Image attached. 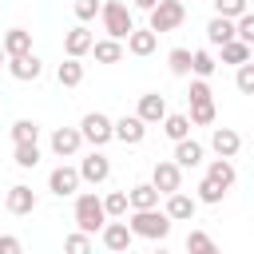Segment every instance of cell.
<instances>
[{"label": "cell", "instance_id": "obj_1", "mask_svg": "<svg viewBox=\"0 0 254 254\" xmlns=\"http://www.w3.org/2000/svg\"><path fill=\"white\" fill-rule=\"evenodd\" d=\"M127 226H131V234L135 238H147V242H163L167 234H171V214L167 210H159V206H147V210H131V218H127Z\"/></svg>", "mask_w": 254, "mask_h": 254}, {"label": "cell", "instance_id": "obj_2", "mask_svg": "<svg viewBox=\"0 0 254 254\" xmlns=\"http://www.w3.org/2000/svg\"><path fill=\"white\" fill-rule=\"evenodd\" d=\"M107 222V210H103V198L95 190H75V226L87 230V234H99Z\"/></svg>", "mask_w": 254, "mask_h": 254}, {"label": "cell", "instance_id": "obj_3", "mask_svg": "<svg viewBox=\"0 0 254 254\" xmlns=\"http://www.w3.org/2000/svg\"><path fill=\"white\" fill-rule=\"evenodd\" d=\"M99 20H103V32H107L111 40H127V36H131V28H135V20H131V8H127L123 0H103V8H99Z\"/></svg>", "mask_w": 254, "mask_h": 254}, {"label": "cell", "instance_id": "obj_4", "mask_svg": "<svg viewBox=\"0 0 254 254\" xmlns=\"http://www.w3.org/2000/svg\"><path fill=\"white\" fill-rule=\"evenodd\" d=\"M79 135H83V143H91V147H107V143L115 139V119L103 115V111H87V115L79 119Z\"/></svg>", "mask_w": 254, "mask_h": 254}, {"label": "cell", "instance_id": "obj_5", "mask_svg": "<svg viewBox=\"0 0 254 254\" xmlns=\"http://www.w3.org/2000/svg\"><path fill=\"white\" fill-rule=\"evenodd\" d=\"M183 20H187V4H183V0H159V4L151 8V20H147V28L163 36V32H175Z\"/></svg>", "mask_w": 254, "mask_h": 254}, {"label": "cell", "instance_id": "obj_6", "mask_svg": "<svg viewBox=\"0 0 254 254\" xmlns=\"http://www.w3.org/2000/svg\"><path fill=\"white\" fill-rule=\"evenodd\" d=\"M79 167H67V163H60V167H52V175H48V190L56 194V198H71L75 190H79Z\"/></svg>", "mask_w": 254, "mask_h": 254}, {"label": "cell", "instance_id": "obj_7", "mask_svg": "<svg viewBox=\"0 0 254 254\" xmlns=\"http://www.w3.org/2000/svg\"><path fill=\"white\" fill-rule=\"evenodd\" d=\"M8 75L20 79V83H36L44 75V60L36 52H24V56H8Z\"/></svg>", "mask_w": 254, "mask_h": 254}, {"label": "cell", "instance_id": "obj_8", "mask_svg": "<svg viewBox=\"0 0 254 254\" xmlns=\"http://www.w3.org/2000/svg\"><path fill=\"white\" fill-rule=\"evenodd\" d=\"M48 143H52V155L56 159H75L79 147H83V135H79V127H56Z\"/></svg>", "mask_w": 254, "mask_h": 254}, {"label": "cell", "instance_id": "obj_9", "mask_svg": "<svg viewBox=\"0 0 254 254\" xmlns=\"http://www.w3.org/2000/svg\"><path fill=\"white\" fill-rule=\"evenodd\" d=\"M79 179H83V183H91V187L107 183V179H111V159H107L99 147H91V155L79 163Z\"/></svg>", "mask_w": 254, "mask_h": 254}, {"label": "cell", "instance_id": "obj_10", "mask_svg": "<svg viewBox=\"0 0 254 254\" xmlns=\"http://www.w3.org/2000/svg\"><path fill=\"white\" fill-rule=\"evenodd\" d=\"M151 183L159 187V194H171V190L183 187V167H179L175 159H159V163L151 167Z\"/></svg>", "mask_w": 254, "mask_h": 254}, {"label": "cell", "instance_id": "obj_11", "mask_svg": "<svg viewBox=\"0 0 254 254\" xmlns=\"http://www.w3.org/2000/svg\"><path fill=\"white\" fill-rule=\"evenodd\" d=\"M167 202H163V210L171 214V222H190L194 218V210H198V198L194 194H187L183 187L179 190H171V194H163Z\"/></svg>", "mask_w": 254, "mask_h": 254}, {"label": "cell", "instance_id": "obj_12", "mask_svg": "<svg viewBox=\"0 0 254 254\" xmlns=\"http://www.w3.org/2000/svg\"><path fill=\"white\" fill-rule=\"evenodd\" d=\"M99 242H103L107 250L123 254V250H131L135 234H131V226H127V222H119V218H107V222H103V230H99Z\"/></svg>", "mask_w": 254, "mask_h": 254}, {"label": "cell", "instance_id": "obj_13", "mask_svg": "<svg viewBox=\"0 0 254 254\" xmlns=\"http://www.w3.org/2000/svg\"><path fill=\"white\" fill-rule=\"evenodd\" d=\"M115 139H119L123 147H139V143L147 139V123H143L139 115H119V119H115Z\"/></svg>", "mask_w": 254, "mask_h": 254}, {"label": "cell", "instance_id": "obj_14", "mask_svg": "<svg viewBox=\"0 0 254 254\" xmlns=\"http://www.w3.org/2000/svg\"><path fill=\"white\" fill-rule=\"evenodd\" d=\"M36 190L28 187V183H16V187H8V194H4V206H8V214H32L36 210Z\"/></svg>", "mask_w": 254, "mask_h": 254}, {"label": "cell", "instance_id": "obj_15", "mask_svg": "<svg viewBox=\"0 0 254 254\" xmlns=\"http://www.w3.org/2000/svg\"><path fill=\"white\" fill-rule=\"evenodd\" d=\"M91 44H95V36L87 32V24H75V28H67V32H64V56L83 60V56L91 52Z\"/></svg>", "mask_w": 254, "mask_h": 254}, {"label": "cell", "instance_id": "obj_16", "mask_svg": "<svg viewBox=\"0 0 254 254\" xmlns=\"http://www.w3.org/2000/svg\"><path fill=\"white\" fill-rule=\"evenodd\" d=\"M210 151L222 155V159H234V155L242 151V135H238L234 127H214V131H210Z\"/></svg>", "mask_w": 254, "mask_h": 254}, {"label": "cell", "instance_id": "obj_17", "mask_svg": "<svg viewBox=\"0 0 254 254\" xmlns=\"http://www.w3.org/2000/svg\"><path fill=\"white\" fill-rule=\"evenodd\" d=\"M202 159H206V147L198 143V139H179L175 143V163L183 167V171H194V167H202Z\"/></svg>", "mask_w": 254, "mask_h": 254}, {"label": "cell", "instance_id": "obj_18", "mask_svg": "<svg viewBox=\"0 0 254 254\" xmlns=\"http://www.w3.org/2000/svg\"><path fill=\"white\" fill-rule=\"evenodd\" d=\"M135 115H139L147 127H155V123H163V115H167V99H163L159 91H147V95H139Z\"/></svg>", "mask_w": 254, "mask_h": 254}, {"label": "cell", "instance_id": "obj_19", "mask_svg": "<svg viewBox=\"0 0 254 254\" xmlns=\"http://www.w3.org/2000/svg\"><path fill=\"white\" fill-rule=\"evenodd\" d=\"M226 40H234V20L214 12V16H210V24H206V44H210V48H222Z\"/></svg>", "mask_w": 254, "mask_h": 254}, {"label": "cell", "instance_id": "obj_20", "mask_svg": "<svg viewBox=\"0 0 254 254\" xmlns=\"http://www.w3.org/2000/svg\"><path fill=\"white\" fill-rule=\"evenodd\" d=\"M159 48V32H151V28H131V36H127V52L131 56H151Z\"/></svg>", "mask_w": 254, "mask_h": 254}, {"label": "cell", "instance_id": "obj_21", "mask_svg": "<svg viewBox=\"0 0 254 254\" xmlns=\"http://www.w3.org/2000/svg\"><path fill=\"white\" fill-rule=\"evenodd\" d=\"M0 48H4L8 56H24V52H32V32H28V28H8V32L0 36Z\"/></svg>", "mask_w": 254, "mask_h": 254}, {"label": "cell", "instance_id": "obj_22", "mask_svg": "<svg viewBox=\"0 0 254 254\" xmlns=\"http://www.w3.org/2000/svg\"><path fill=\"white\" fill-rule=\"evenodd\" d=\"M127 198H131V210H147V206H159V187L155 183H135L131 190H127Z\"/></svg>", "mask_w": 254, "mask_h": 254}, {"label": "cell", "instance_id": "obj_23", "mask_svg": "<svg viewBox=\"0 0 254 254\" xmlns=\"http://www.w3.org/2000/svg\"><path fill=\"white\" fill-rule=\"evenodd\" d=\"M250 56H254V48H250L246 40H238V36H234V40H226V44L218 48V60H222V64H234V67H238V64H246Z\"/></svg>", "mask_w": 254, "mask_h": 254}, {"label": "cell", "instance_id": "obj_24", "mask_svg": "<svg viewBox=\"0 0 254 254\" xmlns=\"http://www.w3.org/2000/svg\"><path fill=\"white\" fill-rule=\"evenodd\" d=\"M91 56H95V64H119L123 60V40H95L91 44Z\"/></svg>", "mask_w": 254, "mask_h": 254}, {"label": "cell", "instance_id": "obj_25", "mask_svg": "<svg viewBox=\"0 0 254 254\" xmlns=\"http://www.w3.org/2000/svg\"><path fill=\"white\" fill-rule=\"evenodd\" d=\"M56 79H60V87H79L83 83V64L75 56H67L64 64H56Z\"/></svg>", "mask_w": 254, "mask_h": 254}, {"label": "cell", "instance_id": "obj_26", "mask_svg": "<svg viewBox=\"0 0 254 254\" xmlns=\"http://www.w3.org/2000/svg\"><path fill=\"white\" fill-rule=\"evenodd\" d=\"M159 127H163V135H167L171 143H179V139H187V135H190V115H179V111L171 115V111H167Z\"/></svg>", "mask_w": 254, "mask_h": 254}, {"label": "cell", "instance_id": "obj_27", "mask_svg": "<svg viewBox=\"0 0 254 254\" xmlns=\"http://www.w3.org/2000/svg\"><path fill=\"white\" fill-rule=\"evenodd\" d=\"M206 175H210L214 183H222L226 190H230V187H234V179H238V171H234V159H222V155H218V159H210Z\"/></svg>", "mask_w": 254, "mask_h": 254}, {"label": "cell", "instance_id": "obj_28", "mask_svg": "<svg viewBox=\"0 0 254 254\" xmlns=\"http://www.w3.org/2000/svg\"><path fill=\"white\" fill-rule=\"evenodd\" d=\"M194 198H198V202H206V206H218V202L226 198V187H222V183H214L210 175H202V183L194 187Z\"/></svg>", "mask_w": 254, "mask_h": 254}, {"label": "cell", "instance_id": "obj_29", "mask_svg": "<svg viewBox=\"0 0 254 254\" xmlns=\"http://www.w3.org/2000/svg\"><path fill=\"white\" fill-rule=\"evenodd\" d=\"M214 67H218L214 52H206V48L190 52V75H202V79H210V75H214Z\"/></svg>", "mask_w": 254, "mask_h": 254}, {"label": "cell", "instance_id": "obj_30", "mask_svg": "<svg viewBox=\"0 0 254 254\" xmlns=\"http://www.w3.org/2000/svg\"><path fill=\"white\" fill-rule=\"evenodd\" d=\"M167 67H171V75L187 79L190 75V48H171L167 52Z\"/></svg>", "mask_w": 254, "mask_h": 254}, {"label": "cell", "instance_id": "obj_31", "mask_svg": "<svg viewBox=\"0 0 254 254\" xmlns=\"http://www.w3.org/2000/svg\"><path fill=\"white\" fill-rule=\"evenodd\" d=\"M8 135H12V143H40V123L36 119H16Z\"/></svg>", "mask_w": 254, "mask_h": 254}, {"label": "cell", "instance_id": "obj_32", "mask_svg": "<svg viewBox=\"0 0 254 254\" xmlns=\"http://www.w3.org/2000/svg\"><path fill=\"white\" fill-rule=\"evenodd\" d=\"M12 147H16V155H12L16 167H24V171L40 167V159H44V155H40V143H12Z\"/></svg>", "mask_w": 254, "mask_h": 254}, {"label": "cell", "instance_id": "obj_33", "mask_svg": "<svg viewBox=\"0 0 254 254\" xmlns=\"http://www.w3.org/2000/svg\"><path fill=\"white\" fill-rule=\"evenodd\" d=\"M103 210H107V218H127V210H131L127 190H111V194H103Z\"/></svg>", "mask_w": 254, "mask_h": 254}, {"label": "cell", "instance_id": "obj_34", "mask_svg": "<svg viewBox=\"0 0 254 254\" xmlns=\"http://www.w3.org/2000/svg\"><path fill=\"white\" fill-rule=\"evenodd\" d=\"M214 99H206V103H190V127H210L214 123Z\"/></svg>", "mask_w": 254, "mask_h": 254}, {"label": "cell", "instance_id": "obj_35", "mask_svg": "<svg viewBox=\"0 0 254 254\" xmlns=\"http://www.w3.org/2000/svg\"><path fill=\"white\" fill-rule=\"evenodd\" d=\"M234 87H238L242 95H254V56H250L246 64H238V71H234Z\"/></svg>", "mask_w": 254, "mask_h": 254}, {"label": "cell", "instance_id": "obj_36", "mask_svg": "<svg viewBox=\"0 0 254 254\" xmlns=\"http://www.w3.org/2000/svg\"><path fill=\"white\" fill-rule=\"evenodd\" d=\"M187 99H190V103H206V99H214V91H210V83H206L202 75H190V87H187Z\"/></svg>", "mask_w": 254, "mask_h": 254}, {"label": "cell", "instance_id": "obj_37", "mask_svg": "<svg viewBox=\"0 0 254 254\" xmlns=\"http://www.w3.org/2000/svg\"><path fill=\"white\" fill-rule=\"evenodd\" d=\"M187 250H194V254H210V250H214V238H210L206 230H190V234H187Z\"/></svg>", "mask_w": 254, "mask_h": 254}, {"label": "cell", "instance_id": "obj_38", "mask_svg": "<svg viewBox=\"0 0 254 254\" xmlns=\"http://www.w3.org/2000/svg\"><path fill=\"white\" fill-rule=\"evenodd\" d=\"M64 250H67V254H87V250H91V234H87V230L67 234V238H64Z\"/></svg>", "mask_w": 254, "mask_h": 254}, {"label": "cell", "instance_id": "obj_39", "mask_svg": "<svg viewBox=\"0 0 254 254\" xmlns=\"http://www.w3.org/2000/svg\"><path fill=\"white\" fill-rule=\"evenodd\" d=\"M234 36H238V40H246V44L254 48V12H250V8L234 20Z\"/></svg>", "mask_w": 254, "mask_h": 254}, {"label": "cell", "instance_id": "obj_40", "mask_svg": "<svg viewBox=\"0 0 254 254\" xmlns=\"http://www.w3.org/2000/svg\"><path fill=\"white\" fill-rule=\"evenodd\" d=\"M71 8H75V20H79V24H87V20H95V16H99L103 0H75Z\"/></svg>", "mask_w": 254, "mask_h": 254}, {"label": "cell", "instance_id": "obj_41", "mask_svg": "<svg viewBox=\"0 0 254 254\" xmlns=\"http://www.w3.org/2000/svg\"><path fill=\"white\" fill-rule=\"evenodd\" d=\"M246 8H250L246 0H214V12H218V16H230V20H238Z\"/></svg>", "mask_w": 254, "mask_h": 254}, {"label": "cell", "instance_id": "obj_42", "mask_svg": "<svg viewBox=\"0 0 254 254\" xmlns=\"http://www.w3.org/2000/svg\"><path fill=\"white\" fill-rule=\"evenodd\" d=\"M0 250H4V254H16V250H20V238H12V234H0Z\"/></svg>", "mask_w": 254, "mask_h": 254}, {"label": "cell", "instance_id": "obj_43", "mask_svg": "<svg viewBox=\"0 0 254 254\" xmlns=\"http://www.w3.org/2000/svg\"><path fill=\"white\" fill-rule=\"evenodd\" d=\"M159 0H131V8H139V12H151Z\"/></svg>", "mask_w": 254, "mask_h": 254}, {"label": "cell", "instance_id": "obj_44", "mask_svg": "<svg viewBox=\"0 0 254 254\" xmlns=\"http://www.w3.org/2000/svg\"><path fill=\"white\" fill-rule=\"evenodd\" d=\"M0 67H8V52L4 48H0Z\"/></svg>", "mask_w": 254, "mask_h": 254}]
</instances>
